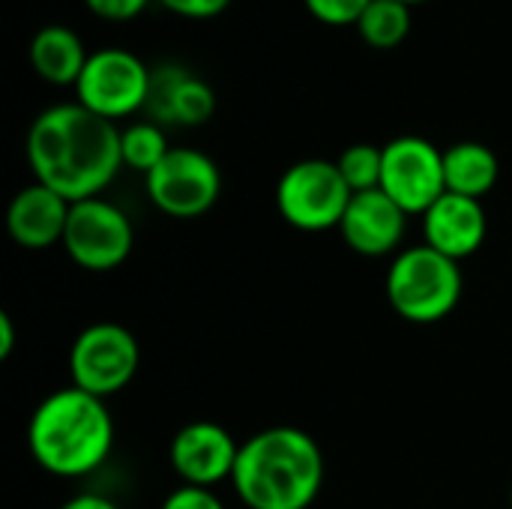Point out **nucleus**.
I'll return each mask as SVG.
<instances>
[{
	"instance_id": "nucleus-3",
	"label": "nucleus",
	"mask_w": 512,
	"mask_h": 509,
	"mask_svg": "<svg viewBox=\"0 0 512 509\" xmlns=\"http://www.w3.org/2000/svg\"><path fill=\"white\" fill-rule=\"evenodd\" d=\"M33 462L54 477H87L105 465L114 447V420L105 399L78 387L45 396L27 426Z\"/></svg>"
},
{
	"instance_id": "nucleus-21",
	"label": "nucleus",
	"mask_w": 512,
	"mask_h": 509,
	"mask_svg": "<svg viewBox=\"0 0 512 509\" xmlns=\"http://www.w3.org/2000/svg\"><path fill=\"white\" fill-rule=\"evenodd\" d=\"M309 15L318 18L321 24H330V27H348L363 18V12L369 9L372 0H303Z\"/></svg>"
},
{
	"instance_id": "nucleus-14",
	"label": "nucleus",
	"mask_w": 512,
	"mask_h": 509,
	"mask_svg": "<svg viewBox=\"0 0 512 509\" xmlns=\"http://www.w3.org/2000/svg\"><path fill=\"white\" fill-rule=\"evenodd\" d=\"M147 111L153 123L201 126L216 114V93L204 78L177 63H168L153 69Z\"/></svg>"
},
{
	"instance_id": "nucleus-26",
	"label": "nucleus",
	"mask_w": 512,
	"mask_h": 509,
	"mask_svg": "<svg viewBox=\"0 0 512 509\" xmlns=\"http://www.w3.org/2000/svg\"><path fill=\"white\" fill-rule=\"evenodd\" d=\"M60 509H120L117 504H111L108 498H102V495H75V498H69L66 504Z\"/></svg>"
},
{
	"instance_id": "nucleus-8",
	"label": "nucleus",
	"mask_w": 512,
	"mask_h": 509,
	"mask_svg": "<svg viewBox=\"0 0 512 509\" xmlns=\"http://www.w3.org/2000/svg\"><path fill=\"white\" fill-rule=\"evenodd\" d=\"M144 186L159 213L171 219H198L216 207L222 171L195 147H171V153L144 177Z\"/></svg>"
},
{
	"instance_id": "nucleus-19",
	"label": "nucleus",
	"mask_w": 512,
	"mask_h": 509,
	"mask_svg": "<svg viewBox=\"0 0 512 509\" xmlns=\"http://www.w3.org/2000/svg\"><path fill=\"white\" fill-rule=\"evenodd\" d=\"M120 153L123 165L132 171H141L144 177L171 153V144L165 138V129L153 120L132 123L120 132Z\"/></svg>"
},
{
	"instance_id": "nucleus-18",
	"label": "nucleus",
	"mask_w": 512,
	"mask_h": 509,
	"mask_svg": "<svg viewBox=\"0 0 512 509\" xmlns=\"http://www.w3.org/2000/svg\"><path fill=\"white\" fill-rule=\"evenodd\" d=\"M360 39L378 51L402 45L411 33V6L402 0H372L357 21Z\"/></svg>"
},
{
	"instance_id": "nucleus-27",
	"label": "nucleus",
	"mask_w": 512,
	"mask_h": 509,
	"mask_svg": "<svg viewBox=\"0 0 512 509\" xmlns=\"http://www.w3.org/2000/svg\"><path fill=\"white\" fill-rule=\"evenodd\" d=\"M402 3H408V6H417V3H426V0H402Z\"/></svg>"
},
{
	"instance_id": "nucleus-6",
	"label": "nucleus",
	"mask_w": 512,
	"mask_h": 509,
	"mask_svg": "<svg viewBox=\"0 0 512 509\" xmlns=\"http://www.w3.org/2000/svg\"><path fill=\"white\" fill-rule=\"evenodd\" d=\"M153 69L126 48H99L87 57L81 78L75 81V102L93 114L117 123L147 108Z\"/></svg>"
},
{
	"instance_id": "nucleus-9",
	"label": "nucleus",
	"mask_w": 512,
	"mask_h": 509,
	"mask_svg": "<svg viewBox=\"0 0 512 509\" xmlns=\"http://www.w3.org/2000/svg\"><path fill=\"white\" fill-rule=\"evenodd\" d=\"M60 246L81 270L108 273L129 258L135 246V231L129 216L117 204L105 198H87L72 204Z\"/></svg>"
},
{
	"instance_id": "nucleus-5",
	"label": "nucleus",
	"mask_w": 512,
	"mask_h": 509,
	"mask_svg": "<svg viewBox=\"0 0 512 509\" xmlns=\"http://www.w3.org/2000/svg\"><path fill=\"white\" fill-rule=\"evenodd\" d=\"M354 192L330 159H300L276 183L279 216L306 234L339 228Z\"/></svg>"
},
{
	"instance_id": "nucleus-17",
	"label": "nucleus",
	"mask_w": 512,
	"mask_h": 509,
	"mask_svg": "<svg viewBox=\"0 0 512 509\" xmlns=\"http://www.w3.org/2000/svg\"><path fill=\"white\" fill-rule=\"evenodd\" d=\"M444 177L447 192L483 201L501 177V162L492 147L480 141H459L444 150Z\"/></svg>"
},
{
	"instance_id": "nucleus-7",
	"label": "nucleus",
	"mask_w": 512,
	"mask_h": 509,
	"mask_svg": "<svg viewBox=\"0 0 512 509\" xmlns=\"http://www.w3.org/2000/svg\"><path fill=\"white\" fill-rule=\"evenodd\" d=\"M141 363V348L138 339L114 324V321H99L84 327L69 351V375L72 387L108 399L129 387Z\"/></svg>"
},
{
	"instance_id": "nucleus-20",
	"label": "nucleus",
	"mask_w": 512,
	"mask_h": 509,
	"mask_svg": "<svg viewBox=\"0 0 512 509\" xmlns=\"http://www.w3.org/2000/svg\"><path fill=\"white\" fill-rule=\"evenodd\" d=\"M345 183L351 186V192H369V189H381V168H384V147L375 144H351L348 150H342V156L336 159Z\"/></svg>"
},
{
	"instance_id": "nucleus-23",
	"label": "nucleus",
	"mask_w": 512,
	"mask_h": 509,
	"mask_svg": "<svg viewBox=\"0 0 512 509\" xmlns=\"http://www.w3.org/2000/svg\"><path fill=\"white\" fill-rule=\"evenodd\" d=\"M84 3L93 15L105 21H132L150 6V0H84Z\"/></svg>"
},
{
	"instance_id": "nucleus-16",
	"label": "nucleus",
	"mask_w": 512,
	"mask_h": 509,
	"mask_svg": "<svg viewBox=\"0 0 512 509\" xmlns=\"http://www.w3.org/2000/svg\"><path fill=\"white\" fill-rule=\"evenodd\" d=\"M87 51L81 45V36L66 24H45L30 39V63L39 78L48 84H75L81 78V69L87 63Z\"/></svg>"
},
{
	"instance_id": "nucleus-10",
	"label": "nucleus",
	"mask_w": 512,
	"mask_h": 509,
	"mask_svg": "<svg viewBox=\"0 0 512 509\" xmlns=\"http://www.w3.org/2000/svg\"><path fill=\"white\" fill-rule=\"evenodd\" d=\"M381 189L408 216H423L441 195H447L444 150L420 135H399L387 141Z\"/></svg>"
},
{
	"instance_id": "nucleus-28",
	"label": "nucleus",
	"mask_w": 512,
	"mask_h": 509,
	"mask_svg": "<svg viewBox=\"0 0 512 509\" xmlns=\"http://www.w3.org/2000/svg\"><path fill=\"white\" fill-rule=\"evenodd\" d=\"M510 504H512V495H510Z\"/></svg>"
},
{
	"instance_id": "nucleus-24",
	"label": "nucleus",
	"mask_w": 512,
	"mask_h": 509,
	"mask_svg": "<svg viewBox=\"0 0 512 509\" xmlns=\"http://www.w3.org/2000/svg\"><path fill=\"white\" fill-rule=\"evenodd\" d=\"M159 3L180 18H195V21L216 18L231 6V0H159Z\"/></svg>"
},
{
	"instance_id": "nucleus-13",
	"label": "nucleus",
	"mask_w": 512,
	"mask_h": 509,
	"mask_svg": "<svg viewBox=\"0 0 512 509\" xmlns=\"http://www.w3.org/2000/svg\"><path fill=\"white\" fill-rule=\"evenodd\" d=\"M486 231H489V219L483 201L477 198L447 192L423 213L426 246H432L435 252L453 261L471 258L486 243Z\"/></svg>"
},
{
	"instance_id": "nucleus-2",
	"label": "nucleus",
	"mask_w": 512,
	"mask_h": 509,
	"mask_svg": "<svg viewBox=\"0 0 512 509\" xmlns=\"http://www.w3.org/2000/svg\"><path fill=\"white\" fill-rule=\"evenodd\" d=\"M231 483L249 509H309L324 486L321 447L294 426L255 432L240 444Z\"/></svg>"
},
{
	"instance_id": "nucleus-12",
	"label": "nucleus",
	"mask_w": 512,
	"mask_h": 509,
	"mask_svg": "<svg viewBox=\"0 0 512 509\" xmlns=\"http://www.w3.org/2000/svg\"><path fill=\"white\" fill-rule=\"evenodd\" d=\"M405 231H408V213L384 189L354 192L345 219L339 225V234L348 243V249L366 258H381L396 252L405 240Z\"/></svg>"
},
{
	"instance_id": "nucleus-15",
	"label": "nucleus",
	"mask_w": 512,
	"mask_h": 509,
	"mask_svg": "<svg viewBox=\"0 0 512 509\" xmlns=\"http://www.w3.org/2000/svg\"><path fill=\"white\" fill-rule=\"evenodd\" d=\"M72 201H66L60 192L30 183L24 186L6 210V231L21 249H51L63 243L66 222H69Z\"/></svg>"
},
{
	"instance_id": "nucleus-25",
	"label": "nucleus",
	"mask_w": 512,
	"mask_h": 509,
	"mask_svg": "<svg viewBox=\"0 0 512 509\" xmlns=\"http://www.w3.org/2000/svg\"><path fill=\"white\" fill-rule=\"evenodd\" d=\"M15 321L9 312H0V360H9L15 351Z\"/></svg>"
},
{
	"instance_id": "nucleus-4",
	"label": "nucleus",
	"mask_w": 512,
	"mask_h": 509,
	"mask_svg": "<svg viewBox=\"0 0 512 509\" xmlns=\"http://www.w3.org/2000/svg\"><path fill=\"white\" fill-rule=\"evenodd\" d=\"M462 270L459 261L435 252L432 246L402 249L384 279L387 300L393 312L411 324H438L462 300Z\"/></svg>"
},
{
	"instance_id": "nucleus-22",
	"label": "nucleus",
	"mask_w": 512,
	"mask_h": 509,
	"mask_svg": "<svg viewBox=\"0 0 512 509\" xmlns=\"http://www.w3.org/2000/svg\"><path fill=\"white\" fill-rule=\"evenodd\" d=\"M159 509H225V504L213 495V489L201 486H180L174 489Z\"/></svg>"
},
{
	"instance_id": "nucleus-1",
	"label": "nucleus",
	"mask_w": 512,
	"mask_h": 509,
	"mask_svg": "<svg viewBox=\"0 0 512 509\" xmlns=\"http://www.w3.org/2000/svg\"><path fill=\"white\" fill-rule=\"evenodd\" d=\"M24 153L36 183L72 204L99 198L123 168L117 123L81 102H60L39 111L27 129Z\"/></svg>"
},
{
	"instance_id": "nucleus-11",
	"label": "nucleus",
	"mask_w": 512,
	"mask_h": 509,
	"mask_svg": "<svg viewBox=\"0 0 512 509\" xmlns=\"http://www.w3.org/2000/svg\"><path fill=\"white\" fill-rule=\"evenodd\" d=\"M171 468L183 480V486L213 489L222 480L234 477V465L240 456V444L234 435L210 420H198L183 426L171 441Z\"/></svg>"
}]
</instances>
